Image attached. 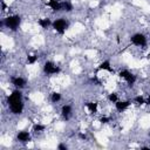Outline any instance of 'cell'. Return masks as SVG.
I'll list each match as a JSON object with an SVG mask.
<instances>
[{"mask_svg": "<svg viewBox=\"0 0 150 150\" xmlns=\"http://www.w3.org/2000/svg\"><path fill=\"white\" fill-rule=\"evenodd\" d=\"M7 103L9 105V109L13 114L19 115L23 110V103H22V94L20 90H14L8 97Z\"/></svg>", "mask_w": 150, "mask_h": 150, "instance_id": "6da1fadb", "label": "cell"}, {"mask_svg": "<svg viewBox=\"0 0 150 150\" xmlns=\"http://www.w3.org/2000/svg\"><path fill=\"white\" fill-rule=\"evenodd\" d=\"M21 23V18L19 15H11V16H7L4 21H1V26L5 25L7 28L12 29V30H16L19 28Z\"/></svg>", "mask_w": 150, "mask_h": 150, "instance_id": "7a4b0ae2", "label": "cell"}, {"mask_svg": "<svg viewBox=\"0 0 150 150\" xmlns=\"http://www.w3.org/2000/svg\"><path fill=\"white\" fill-rule=\"evenodd\" d=\"M52 26H53V28H54L57 33L63 34V33L66 32V29L68 28V22H67L64 19H56L55 21H53Z\"/></svg>", "mask_w": 150, "mask_h": 150, "instance_id": "3957f363", "label": "cell"}, {"mask_svg": "<svg viewBox=\"0 0 150 150\" xmlns=\"http://www.w3.org/2000/svg\"><path fill=\"white\" fill-rule=\"evenodd\" d=\"M43 71L48 75H53V74H57L60 73V68L57 66H55L53 62L50 61H47L45 64H43Z\"/></svg>", "mask_w": 150, "mask_h": 150, "instance_id": "277c9868", "label": "cell"}, {"mask_svg": "<svg viewBox=\"0 0 150 150\" xmlns=\"http://www.w3.org/2000/svg\"><path fill=\"white\" fill-rule=\"evenodd\" d=\"M130 41L135 45V46H145L146 43V38L141 34V33H137V34H134L131 38H130Z\"/></svg>", "mask_w": 150, "mask_h": 150, "instance_id": "5b68a950", "label": "cell"}, {"mask_svg": "<svg viewBox=\"0 0 150 150\" xmlns=\"http://www.w3.org/2000/svg\"><path fill=\"white\" fill-rule=\"evenodd\" d=\"M120 76H121L122 79H124V80L128 82V84H130V86L134 84L135 81H136L135 75L131 74L129 70H121V71H120Z\"/></svg>", "mask_w": 150, "mask_h": 150, "instance_id": "8992f818", "label": "cell"}, {"mask_svg": "<svg viewBox=\"0 0 150 150\" xmlns=\"http://www.w3.org/2000/svg\"><path fill=\"white\" fill-rule=\"evenodd\" d=\"M11 81H12V83L16 87V88H23L25 86H26V80L25 79H22V77H12L11 79Z\"/></svg>", "mask_w": 150, "mask_h": 150, "instance_id": "52a82bcc", "label": "cell"}, {"mask_svg": "<svg viewBox=\"0 0 150 150\" xmlns=\"http://www.w3.org/2000/svg\"><path fill=\"white\" fill-rule=\"evenodd\" d=\"M115 105H116V110L122 112L130 105V101H117V102H115Z\"/></svg>", "mask_w": 150, "mask_h": 150, "instance_id": "ba28073f", "label": "cell"}, {"mask_svg": "<svg viewBox=\"0 0 150 150\" xmlns=\"http://www.w3.org/2000/svg\"><path fill=\"white\" fill-rule=\"evenodd\" d=\"M61 114L63 116L64 120H69L70 117V114H71V107L69 104H66L62 107V110H61Z\"/></svg>", "mask_w": 150, "mask_h": 150, "instance_id": "9c48e42d", "label": "cell"}, {"mask_svg": "<svg viewBox=\"0 0 150 150\" xmlns=\"http://www.w3.org/2000/svg\"><path fill=\"white\" fill-rule=\"evenodd\" d=\"M16 137H18V141H20V142H22V143L28 142V141L30 139V135H29V132H27V131H20Z\"/></svg>", "mask_w": 150, "mask_h": 150, "instance_id": "30bf717a", "label": "cell"}, {"mask_svg": "<svg viewBox=\"0 0 150 150\" xmlns=\"http://www.w3.org/2000/svg\"><path fill=\"white\" fill-rule=\"evenodd\" d=\"M47 6H49L53 11L57 12V11H61V2L59 0H49Z\"/></svg>", "mask_w": 150, "mask_h": 150, "instance_id": "8fae6325", "label": "cell"}, {"mask_svg": "<svg viewBox=\"0 0 150 150\" xmlns=\"http://www.w3.org/2000/svg\"><path fill=\"white\" fill-rule=\"evenodd\" d=\"M98 69H104V70H108V71H110V73H114V69L111 68V66H110V62L107 60V61H103L100 66H98Z\"/></svg>", "mask_w": 150, "mask_h": 150, "instance_id": "7c38bea8", "label": "cell"}, {"mask_svg": "<svg viewBox=\"0 0 150 150\" xmlns=\"http://www.w3.org/2000/svg\"><path fill=\"white\" fill-rule=\"evenodd\" d=\"M38 23L42 27V28H48L53 22L50 21V19H48V18H45V19H40L39 21H38Z\"/></svg>", "mask_w": 150, "mask_h": 150, "instance_id": "4fadbf2b", "label": "cell"}, {"mask_svg": "<svg viewBox=\"0 0 150 150\" xmlns=\"http://www.w3.org/2000/svg\"><path fill=\"white\" fill-rule=\"evenodd\" d=\"M71 9H73V6H71L70 2H68V1H63V2H61V11L70 12Z\"/></svg>", "mask_w": 150, "mask_h": 150, "instance_id": "5bb4252c", "label": "cell"}, {"mask_svg": "<svg viewBox=\"0 0 150 150\" xmlns=\"http://www.w3.org/2000/svg\"><path fill=\"white\" fill-rule=\"evenodd\" d=\"M86 105H87V108L89 109V111L90 112H96L97 111V103H95V102H87L86 103Z\"/></svg>", "mask_w": 150, "mask_h": 150, "instance_id": "9a60e30c", "label": "cell"}, {"mask_svg": "<svg viewBox=\"0 0 150 150\" xmlns=\"http://www.w3.org/2000/svg\"><path fill=\"white\" fill-rule=\"evenodd\" d=\"M50 100H52V102H54V103L59 102V101L61 100V94H60V93H53Z\"/></svg>", "mask_w": 150, "mask_h": 150, "instance_id": "2e32d148", "label": "cell"}, {"mask_svg": "<svg viewBox=\"0 0 150 150\" xmlns=\"http://www.w3.org/2000/svg\"><path fill=\"white\" fill-rule=\"evenodd\" d=\"M36 60H38V56H35V55H28V56H27V62H28L29 64H33Z\"/></svg>", "mask_w": 150, "mask_h": 150, "instance_id": "e0dca14e", "label": "cell"}, {"mask_svg": "<svg viewBox=\"0 0 150 150\" xmlns=\"http://www.w3.org/2000/svg\"><path fill=\"white\" fill-rule=\"evenodd\" d=\"M45 129V125H42V124H34L33 125V131H42Z\"/></svg>", "mask_w": 150, "mask_h": 150, "instance_id": "ac0fdd59", "label": "cell"}, {"mask_svg": "<svg viewBox=\"0 0 150 150\" xmlns=\"http://www.w3.org/2000/svg\"><path fill=\"white\" fill-rule=\"evenodd\" d=\"M135 102H136L137 104H141V105H142V104L145 103V100H144L142 96H136V97H135Z\"/></svg>", "mask_w": 150, "mask_h": 150, "instance_id": "d6986e66", "label": "cell"}, {"mask_svg": "<svg viewBox=\"0 0 150 150\" xmlns=\"http://www.w3.org/2000/svg\"><path fill=\"white\" fill-rule=\"evenodd\" d=\"M108 98H109V101H111V102H114V103L118 101V98H117V95H116V94H114V93H112V94H109Z\"/></svg>", "mask_w": 150, "mask_h": 150, "instance_id": "ffe728a7", "label": "cell"}, {"mask_svg": "<svg viewBox=\"0 0 150 150\" xmlns=\"http://www.w3.org/2000/svg\"><path fill=\"white\" fill-rule=\"evenodd\" d=\"M100 121H101V123H107V122H109V117H102Z\"/></svg>", "mask_w": 150, "mask_h": 150, "instance_id": "44dd1931", "label": "cell"}, {"mask_svg": "<svg viewBox=\"0 0 150 150\" xmlns=\"http://www.w3.org/2000/svg\"><path fill=\"white\" fill-rule=\"evenodd\" d=\"M57 149H60V150H67V146H66L64 144H59Z\"/></svg>", "mask_w": 150, "mask_h": 150, "instance_id": "7402d4cb", "label": "cell"}, {"mask_svg": "<svg viewBox=\"0 0 150 150\" xmlns=\"http://www.w3.org/2000/svg\"><path fill=\"white\" fill-rule=\"evenodd\" d=\"M145 103H146V104H150V96H149V97H148V100H146V101H145Z\"/></svg>", "mask_w": 150, "mask_h": 150, "instance_id": "603a6c76", "label": "cell"}]
</instances>
